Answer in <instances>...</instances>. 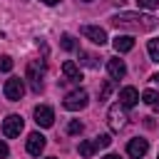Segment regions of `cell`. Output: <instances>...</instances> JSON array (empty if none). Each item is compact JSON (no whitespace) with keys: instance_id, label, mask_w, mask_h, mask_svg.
Here are the masks:
<instances>
[{"instance_id":"6da1fadb","label":"cell","mask_w":159,"mask_h":159,"mask_svg":"<svg viewBox=\"0 0 159 159\" xmlns=\"http://www.w3.org/2000/svg\"><path fill=\"white\" fill-rule=\"evenodd\" d=\"M109 22L114 27H129V30H152L157 25V20L152 15H142V12H119Z\"/></svg>"},{"instance_id":"7a4b0ae2","label":"cell","mask_w":159,"mask_h":159,"mask_svg":"<svg viewBox=\"0 0 159 159\" xmlns=\"http://www.w3.org/2000/svg\"><path fill=\"white\" fill-rule=\"evenodd\" d=\"M27 82H30V89L35 92V94H40L42 89H45V62L42 60H32V62H27Z\"/></svg>"},{"instance_id":"3957f363","label":"cell","mask_w":159,"mask_h":159,"mask_svg":"<svg viewBox=\"0 0 159 159\" xmlns=\"http://www.w3.org/2000/svg\"><path fill=\"white\" fill-rule=\"evenodd\" d=\"M87 92L84 89H75V92H70L65 99H62V107L65 109H70V112H80V109H84L87 107Z\"/></svg>"},{"instance_id":"277c9868","label":"cell","mask_w":159,"mask_h":159,"mask_svg":"<svg viewBox=\"0 0 159 159\" xmlns=\"http://www.w3.org/2000/svg\"><path fill=\"white\" fill-rule=\"evenodd\" d=\"M2 92H5V97H7L10 102H20L22 94H25V82H22L20 77H10V80H5Z\"/></svg>"},{"instance_id":"5b68a950","label":"cell","mask_w":159,"mask_h":159,"mask_svg":"<svg viewBox=\"0 0 159 159\" xmlns=\"http://www.w3.org/2000/svg\"><path fill=\"white\" fill-rule=\"evenodd\" d=\"M107 122H109V127H112L114 132H119V129L127 127V112H124V107H122L119 102L109 107V112H107Z\"/></svg>"},{"instance_id":"8992f818","label":"cell","mask_w":159,"mask_h":159,"mask_svg":"<svg viewBox=\"0 0 159 159\" xmlns=\"http://www.w3.org/2000/svg\"><path fill=\"white\" fill-rule=\"evenodd\" d=\"M20 132H22V117L20 114H7L2 119V134L7 139H12V137H20Z\"/></svg>"},{"instance_id":"52a82bcc","label":"cell","mask_w":159,"mask_h":159,"mask_svg":"<svg viewBox=\"0 0 159 159\" xmlns=\"http://www.w3.org/2000/svg\"><path fill=\"white\" fill-rule=\"evenodd\" d=\"M82 35H84V37H87L89 42L99 45V47H102V45L107 42V32H104V30H102L99 25H84V27H82Z\"/></svg>"},{"instance_id":"ba28073f","label":"cell","mask_w":159,"mask_h":159,"mask_svg":"<svg viewBox=\"0 0 159 159\" xmlns=\"http://www.w3.org/2000/svg\"><path fill=\"white\" fill-rule=\"evenodd\" d=\"M35 122H37V127H52L55 112H52L47 104H37V107H35Z\"/></svg>"},{"instance_id":"9c48e42d","label":"cell","mask_w":159,"mask_h":159,"mask_svg":"<svg viewBox=\"0 0 159 159\" xmlns=\"http://www.w3.org/2000/svg\"><path fill=\"white\" fill-rule=\"evenodd\" d=\"M45 144H47V142H45V137H42L40 132H32V134L27 137V144H25V147H27V154L40 157V154H42V149H45Z\"/></svg>"},{"instance_id":"30bf717a","label":"cell","mask_w":159,"mask_h":159,"mask_svg":"<svg viewBox=\"0 0 159 159\" xmlns=\"http://www.w3.org/2000/svg\"><path fill=\"white\" fill-rule=\"evenodd\" d=\"M147 149H149V142L147 139H129V144H127V154L132 157V159H142L144 154H147Z\"/></svg>"},{"instance_id":"8fae6325","label":"cell","mask_w":159,"mask_h":159,"mask_svg":"<svg viewBox=\"0 0 159 159\" xmlns=\"http://www.w3.org/2000/svg\"><path fill=\"white\" fill-rule=\"evenodd\" d=\"M107 72H109L112 80H122V77L127 75V65H124V60H119V57H109V60H107Z\"/></svg>"},{"instance_id":"7c38bea8","label":"cell","mask_w":159,"mask_h":159,"mask_svg":"<svg viewBox=\"0 0 159 159\" xmlns=\"http://www.w3.org/2000/svg\"><path fill=\"white\" fill-rule=\"evenodd\" d=\"M139 102V92L134 89V87H124L122 92H119V104L124 107V109H129V107H134Z\"/></svg>"},{"instance_id":"4fadbf2b","label":"cell","mask_w":159,"mask_h":159,"mask_svg":"<svg viewBox=\"0 0 159 159\" xmlns=\"http://www.w3.org/2000/svg\"><path fill=\"white\" fill-rule=\"evenodd\" d=\"M62 75H65L70 82H80V80H82V70H80V65H75L72 60H65V62H62Z\"/></svg>"},{"instance_id":"5bb4252c","label":"cell","mask_w":159,"mask_h":159,"mask_svg":"<svg viewBox=\"0 0 159 159\" xmlns=\"http://www.w3.org/2000/svg\"><path fill=\"white\" fill-rule=\"evenodd\" d=\"M112 45H114L117 52H129V50L134 47V37H132V35H117V37L112 40Z\"/></svg>"},{"instance_id":"9a60e30c","label":"cell","mask_w":159,"mask_h":159,"mask_svg":"<svg viewBox=\"0 0 159 159\" xmlns=\"http://www.w3.org/2000/svg\"><path fill=\"white\" fill-rule=\"evenodd\" d=\"M94 152H97V149H94V142H92V139H84V142H80V154H82L84 159H89Z\"/></svg>"},{"instance_id":"2e32d148","label":"cell","mask_w":159,"mask_h":159,"mask_svg":"<svg viewBox=\"0 0 159 159\" xmlns=\"http://www.w3.org/2000/svg\"><path fill=\"white\" fill-rule=\"evenodd\" d=\"M60 45H62V50H67V52L77 50V42H75V37H72V35H67V32L60 37Z\"/></svg>"},{"instance_id":"e0dca14e","label":"cell","mask_w":159,"mask_h":159,"mask_svg":"<svg viewBox=\"0 0 159 159\" xmlns=\"http://www.w3.org/2000/svg\"><path fill=\"white\" fill-rule=\"evenodd\" d=\"M147 52H149V57H152L154 62H159V37L149 40V45H147Z\"/></svg>"},{"instance_id":"ac0fdd59","label":"cell","mask_w":159,"mask_h":159,"mask_svg":"<svg viewBox=\"0 0 159 159\" xmlns=\"http://www.w3.org/2000/svg\"><path fill=\"white\" fill-rule=\"evenodd\" d=\"M80 57H82L80 62H82L84 67H99V62H97V57H94V55H89V52H80Z\"/></svg>"},{"instance_id":"d6986e66","label":"cell","mask_w":159,"mask_h":159,"mask_svg":"<svg viewBox=\"0 0 159 159\" xmlns=\"http://www.w3.org/2000/svg\"><path fill=\"white\" fill-rule=\"evenodd\" d=\"M112 89H114V80H104V84H102V89H99V99H109Z\"/></svg>"},{"instance_id":"ffe728a7","label":"cell","mask_w":159,"mask_h":159,"mask_svg":"<svg viewBox=\"0 0 159 159\" xmlns=\"http://www.w3.org/2000/svg\"><path fill=\"white\" fill-rule=\"evenodd\" d=\"M92 142H94V149H104V147H109V144H112L109 134H97Z\"/></svg>"},{"instance_id":"44dd1931","label":"cell","mask_w":159,"mask_h":159,"mask_svg":"<svg viewBox=\"0 0 159 159\" xmlns=\"http://www.w3.org/2000/svg\"><path fill=\"white\" fill-rule=\"evenodd\" d=\"M142 99H144L147 104H152V107H154V104L159 102V94H157L154 89H144V92H142Z\"/></svg>"},{"instance_id":"7402d4cb","label":"cell","mask_w":159,"mask_h":159,"mask_svg":"<svg viewBox=\"0 0 159 159\" xmlns=\"http://www.w3.org/2000/svg\"><path fill=\"white\" fill-rule=\"evenodd\" d=\"M84 127H82V122H77V119H72L70 124H67V134H80Z\"/></svg>"},{"instance_id":"603a6c76","label":"cell","mask_w":159,"mask_h":159,"mask_svg":"<svg viewBox=\"0 0 159 159\" xmlns=\"http://www.w3.org/2000/svg\"><path fill=\"white\" fill-rule=\"evenodd\" d=\"M0 70H2V72H10V70H12V57L0 55Z\"/></svg>"},{"instance_id":"cb8c5ba5","label":"cell","mask_w":159,"mask_h":159,"mask_svg":"<svg viewBox=\"0 0 159 159\" xmlns=\"http://www.w3.org/2000/svg\"><path fill=\"white\" fill-rule=\"evenodd\" d=\"M139 2V7H144V10H157L159 7V0H137Z\"/></svg>"},{"instance_id":"d4e9b609","label":"cell","mask_w":159,"mask_h":159,"mask_svg":"<svg viewBox=\"0 0 159 159\" xmlns=\"http://www.w3.org/2000/svg\"><path fill=\"white\" fill-rule=\"evenodd\" d=\"M7 154H10L7 144H5V142H0V159H7Z\"/></svg>"},{"instance_id":"484cf974","label":"cell","mask_w":159,"mask_h":159,"mask_svg":"<svg viewBox=\"0 0 159 159\" xmlns=\"http://www.w3.org/2000/svg\"><path fill=\"white\" fill-rule=\"evenodd\" d=\"M40 2H45V5H57L60 0H40Z\"/></svg>"},{"instance_id":"4316f807","label":"cell","mask_w":159,"mask_h":159,"mask_svg":"<svg viewBox=\"0 0 159 159\" xmlns=\"http://www.w3.org/2000/svg\"><path fill=\"white\" fill-rule=\"evenodd\" d=\"M102 159H122L119 154H107V157H102Z\"/></svg>"},{"instance_id":"83f0119b","label":"cell","mask_w":159,"mask_h":159,"mask_svg":"<svg viewBox=\"0 0 159 159\" xmlns=\"http://www.w3.org/2000/svg\"><path fill=\"white\" fill-rule=\"evenodd\" d=\"M152 82H157V84H159V72H157V75H152Z\"/></svg>"},{"instance_id":"f1b7e54d","label":"cell","mask_w":159,"mask_h":159,"mask_svg":"<svg viewBox=\"0 0 159 159\" xmlns=\"http://www.w3.org/2000/svg\"><path fill=\"white\" fill-rule=\"evenodd\" d=\"M47 159H57V157H47Z\"/></svg>"},{"instance_id":"f546056e","label":"cell","mask_w":159,"mask_h":159,"mask_svg":"<svg viewBox=\"0 0 159 159\" xmlns=\"http://www.w3.org/2000/svg\"><path fill=\"white\" fill-rule=\"evenodd\" d=\"M114 2H124V0H114Z\"/></svg>"},{"instance_id":"4dcf8cb0","label":"cell","mask_w":159,"mask_h":159,"mask_svg":"<svg viewBox=\"0 0 159 159\" xmlns=\"http://www.w3.org/2000/svg\"><path fill=\"white\" fill-rule=\"evenodd\" d=\"M82 2H89V0H82Z\"/></svg>"}]
</instances>
